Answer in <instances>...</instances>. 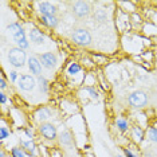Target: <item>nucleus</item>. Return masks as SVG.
<instances>
[{"mask_svg":"<svg viewBox=\"0 0 157 157\" xmlns=\"http://www.w3.org/2000/svg\"><path fill=\"white\" fill-rule=\"evenodd\" d=\"M8 60H10V63H11L13 67H16V69L23 67L24 63H26V60H27V56H26L24 50L19 48V47L10 48V51H8Z\"/></svg>","mask_w":157,"mask_h":157,"instance_id":"obj_1","label":"nucleus"},{"mask_svg":"<svg viewBox=\"0 0 157 157\" xmlns=\"http://www.w3.org/2000/svg\"><path fill=\"white\" fill-rule=\"evenodd\" d=\"M73 42L77 43L78 46H89L91 43V35L86 28H78L71 35Z\"/></svg>","mask_w":157,"mask_h":157,"instance_id":"obj_2","label":"nucleus"},{"mask_svg":"<svg viewBox=\"0 0 157 157\" xmlns=\"http://www.w3.org/2000/svg\"><path fill=\"white\" fill-rule=\"evenodd\" d=\"M128 102L130 103V106H133V108H144V106L148 103V95L145 94L144 91H133L132 94L129 95V98H128Z\"/></svg>","mask_w":157,"mask_h":157,"instance_id":"obj_3","label":"nucleus"},{"mask_svg":"<svg viewBox=\"0 0 157 157\" xmlns=\"http://www.w3.org/2000/svg\"><path fill=\"white\" fill-rule=\"evenodd\" d=\"M39 132H40V134L43 136L46 140H50V141H54L56 136H58L56 128L52 124H48V122H42L40 126H39Z\"/></svg>","mask_w":157,"mask_h":157,"instance_id":"obj_4","label":"nucleus"},{"mask_svg":"<svg viewBox=\"0 0 157 157\" xmlns=\"http://www.w3.org/2000/svg\"><path fill=\"white\" fill-rule=\"evenodd\" d=\"M17 85H19V87L22 89V90L31 91L36 86V81H35V78L33 75H30V74H24V75H20L19 81H17Z\"/></svg>","mask_w":157,"mask_h":157,"instance_id":"obj_5","label":"nucleus"},{"mask_svg":"<svg viewBox=\"0 0 157 157\" xmlns=\"http://www.w3.org/2000/svg\"><path fill=\"white\" fill-rule=\"evenodd\" d=\"M38 59L40 60L42 66H44L46 69H54L56 65V55L54 52H44L38 56Z\"/></svg>","mask_w":157,"mask_h":157,"instance_id":"obj_6","label":"nucleus"},{"mask_svg":"<svg viewBox=\"0 0 157 157\" xmlns=\"http://www.w3.org/2000/svg\"><path fill=\"white\" fill-rule=\"evenodd\" d=\"M73 12L78 17H85L90 13V6L86 2H75L73 4Z\"/></svg>","mask_w":157,"mask_h":157,"instance_id":"obj_7","label":"nucleus"},{"mask_svg":"<svg viewBox=\"0 0 157 157\" xmlns=\"http://www.w3.org/2000/svg\"><path fill=\"white\" fill-rule=\"evenodd\" d=\"M12 38H13V40H15V43L17 44V47H19V48L27 50L28 47H30V43H28L26 33H24L23 28H22V30H19V31H16L15 34H12Z\"/></svg>","mask_w":157,"mask_h":157,"instance_id":"obj_8","label":"nucleus"},{"mask_svg":"<svg viewBox=\"0 0 157 157\" xmlns=\"http://www.w3.org/2000/svg\"><path fill=\"white\" fill-rule=\"evenodd\" d=\"M39 12L42 13V16H55L56 13V7L48 2H40L38 3Z\"/></svg>","mask_w":157,"mask_h":157,"instance_id":"obj_9","label":"nucleus"},{"mask_svg":"<svg viewBox=\"0 0 157 157\" xmlns=\"http://www.w3.org/2000/svg\"><path fill=\"white\" fill-rule=\"evenodd\" d=\"M27 63H28V69H30L31 73L35 74V75H38V77H40V74H42V63H40V60H39L36 56H31V58H28Z\"/></svg>","mask_w":157,"mask_h":157,"instance_id":"obj_10","label":"nucleus"},{"mask_svg":"<svg viewBox=\"0 0 157 157\" xmlns=\"http://www.w3.org/2000/svg\"><path fill=\"white\" fill-rule=\"evenodd\" d=\"M20 146H22V149L26 152V155L28 157H36V155H35V152H36V145H35V142L33 140L20 141Z\"/></svg>","mask_w":157,"mask_h":157,"instance_id":"obj_11","label":"nucleus"},{"mask_svg":"<svg viewBox=\"0 0 157 157\" xmlns=\"http://www.w3.org/2000/svg\"><path fill=\"white\" fill-rule=\"evenodd\" d=\"M28 38H30V40L35 44H43L44 43V35L42 31H39L38 28H33V30L28 33Z\"/></svg>","mask_w":157,"mask_h":157,"instance_id":"obj_12","label":"nucleus"},{"mask_svg":"<svg viewBox=\"0 0 157 157\" xmlns=\"http://www.w3.org/2000/svg\"><path fill=\"white\" fill-rule=\"evenodd\" d=\"M51 116H52V112L48 108H40V109L36 110V113H35V117H36L38 121H46Z\"/></svg>","mask_w":157,"mask_h":157,"instance_id":"obj_13","label":"nucleus"},{"mask_svg":"<svg viewBox=\"0 0 157 157\" xmlns=\"http://www.w3.org/2000/svg\"><path fill=\"white\" fill-rule=\"evenodd\" d=\"M59 141L62 145L65 146H69L73 144V136H71V132L70 130H63L59 136Z\"/></svg>","mask_w":157,"mask_h":157,"instance_id":"obj_14","label":"nucleus"},{"mask_svg":"<svg viewBox=\"0 0 157 157\" xmlns=\"http://www.w3.org/2000/svg\"><path fill=\"white\" fill-rule=\"evenodd\" d=\"M40 20H42V23L48 28H55L58 26V19H56V16H42Z\"/></svg>","mask_w":157,"mask_h":157,"instance_id":"obj_15","label":"nucleus"},{"mask_svg":"<svg viewBox=\"0 0 157 157\" xmlns=\"http://www.w3.org/2000/svg\"><path fill=\"white\" fill-rule=\"evenodd\" d=\"M38 83H39V89L43 94H47L48 93V81L44 77H38Z\"/></svg>","mask_w":157,"mask_h":157,"instance_id":"obj_16","label":"nucleus"},{"mask_svg":"<svg viewBox=\"0 0 157 157\" xmlns=\"http://www.w3.org/2000/svg\"><path fill=\"white\" fill-rule=\"evenodd\" d=\"M106 17H108V15H106V11H105V10H102V8L95 10V12H94V19L97 20V22L103 23V22L106 20Z\"/></svg>","mask_w":157,"mask_h":157,"instance_id":"obj_17","label":"nucleus"},{"mask_svg":"<svg viewBox=\"0 0 157 157\" xmlns=\"http://www.w3.org/2000/svg\"><path fill=\"white\" fill-rule=\"evenodd\" d=\"M116 124H117V128H118V130L122 132V133L128 132V129H129V124H128V121L125 120V118H118Z\"/></svg>","mask_w":157,"mask_h":157,"instance_id":"obj_18","label":"nucleus"},{"mask_svg":"<svg viewBox=\"0 0 157 157\" xmlns=\"http://www.w3.org/2000/svg\"><path fill=\"white\" fill-rule=\"evenodd\" d=\"M133 138L138 142H141L142 140H144V132H142L141 128H138V126L133 128Z\"/></svg>","mask_w":157,"mask_h":157,"instance_id":"obj_19","label":"nucleus"},{"mask_svg":"<svg viewBox=\"0 0 157 157\" xmlns=\"http://www.w3.org/2000/svg\"><path fill=\"white\" fill-rule=\"evenodd\" d=\"M82 70V67L78 65V63H71V65L67 67V73L70 74V75H75V74H79Z\"/></svg>","mask_w":157,"mask_h":157,"instance_id":"obj_20","label":"nucleus"},{"mask_svg":"<svg viewBox=\"0 0 157 157\" xmlns=\"http://www.w3.org/2000/svg\"><path fill=\"white\" fill-rule=\"evenodd\" d=\"M11 156L12 157H27L26 152H24L22 148H16V146L11 149Z\"/></svg>","mask_w":157,"mask_h":157,"instance_id":"obj_21","label":"nucleus"},{"mask_svg":"<svg viewBox=\"0 0 157 157\" xmlns=\"http://www.w3.org/2000/svg\"><path fill=\"white\" fill-rule=\"evenodd\" d=\"M148 137L152 142H157V128H149Z\"/></svg>","mask_w":157,"mask_h":157,"instance_id":"obj_22","label":"nucleus"},{"mask_svg":"<svg viewBox=\"0 0 157 157\" xmlns=\"http://www.w3.org/2000/svg\"><path fill=\"white\" fill-rule=\"evenodd\" d=\"M7 30L10 31L11 34H15L16 31H19V30H22V26H20L19 23H11L8 27H7Z\"/></svg>","mask_w":157,"mask_h":157,"instance_id":"obj_23","label":"nucleus"},{"mask_svg":"<svg viewBox=\"0 0 157 157\" xmlns=\"http://www.w3.org/2000/svg\"><path fill=\"white\" fill-rule=\"evenodd\" d=\"M10 134H11V133H10V130L7 129L4 125H3V126L0 128V140H6V138L8 137Z\"/></svg>","mask_w":157,"mask_h":157,"instance_id":"obj_24","label":"nucleus"},{"mask_svg":"<svg viewBox=\"0 0 157 157\" xmlns=\"http://www.w3.org/2000/svg\"><path fill=\"white\" fill-rule=\"evenodd\" d=\"M86 91L89 93V94H90V97L91 98H94V99H98V91L95 90V89H93V87H86Z\"/></svg>","mask_w":157,"mask_h":157,"instance_id":"obj_25","label":"nucleus"},{"mask_svg":"<svg viewBox=\"0 0 157 157\" xmlns=\"http://www.w3.org/2000/svg\"><path fill=\"white\" fill-rule=\"evenodd\" d=\"M124 156H125V157H138L134 152H132L130 149H128V148L124 149Z\"/></svg>","mask_w":157,"mask_h":157,"instance_id":"obj_26","label":"nucleus"},{"mask_svg":"<svg viewBox=\"0 0 157 157\" xmlns=\"http://www.w3.org/2000/svg\"><path fill=\"white\" fill-rule=\"evenodd\" d=\"M24 133H26V136L28 138H30V140H33V137H34V133H33V130L30 129V128H26V129H24Z\"/></svg>","mask_w":157,"mask_h":157,"instance_id":"obj_27","label":"nucleus"},{"mask_svg":"<svg viewBox=\"0 0 157 157\" xmlns=\"http://www.w3.org/2000/svg\"><path fill=\"white\" fill-rule=\"evenodd\" d=\"M10 78H11L12 82L19 81V79H17V73H16V71H11V73H10Z\"/></svg>","mask_w":157,"mask_h":157,"instance_id":"obj_28","label":"nucleus"},{"mask_svg":"<svg viewBox=\"0 0 157 157\" xmlns=\"http://www.w3.org/2000/svg\"><path fill=\"white\" fill-rule=\"evenodd\" d=\"M7 87V82H6V79L3 77H0V89H2V91L4 90V89Z\"/></svg>","mask_w":157,"mask_h":157,"instance_id":"obj_29","label":"nucleus"},{"mask_svg":"<svg viewBox=\"0 0 157 157\" xmlns=\"http://www.w3.org/2000/svg\"><path fill=\"white\" fill-rule=\"evenodd\" d=\"M6 102H7V95L3 91H0V103H2V105H4Z\"/></svg>","mask_w":157,"mask_h":157,"instance_id":"obj_30","label":"nucleus"},{"mask_svg":"<svg viewBox=\"0 0 157 157\" xmlns=\"http://www.w3.org/2000/svg\"><path fill=\"white\" fill-rule=\"evenodd\" d=\"M0 157H6V153L3 151H0Z\"/></svg>","mask_w":157,"mask_h":157,"instance_id":"obj_31","label":"nucleus"},{"mask_svg":"<svg viewBox=\"0 0 157 157\" xmlns=\"http://www.w3.org/2000/svg\"><path fill=\"white\" fill-rule=\"evenodd\" d=\"M116 157H125V156H122V155H117Z\"/></svg>","mask_w":157,"mask_h":157,"instance_id":"obj_32","label":"nucleus"},{"mask_svg":"<svg viewBox=\"0 0 157 157\" xmlns=\"http://www.w3.org/2000/svg\"><path fill=\"white\" fill-rule=\"evenodd\" d=\"M156 24H157V19H156Z\"/></svg>","mask_w":157,"mask_h":157,"instance_id":"obj_33","label":"nucleus"}]
</instances>
